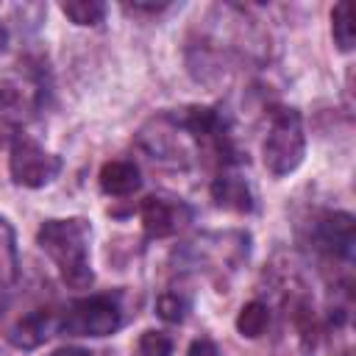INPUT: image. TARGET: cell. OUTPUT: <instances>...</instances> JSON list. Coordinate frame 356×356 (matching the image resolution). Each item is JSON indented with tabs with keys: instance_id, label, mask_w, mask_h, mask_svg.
<instances>
[{
	"instance_id": "obj_11",
	"label": "cell",
	"mask_w": 356,
	"mask_h": 356,
	"mask_svg": "<svg viewBox=\"0 0 356 356\" xmlns=\"http://www.w3.org/2000/svg\"><path fill=\"white\" fill-rule=\"evenodd\" d=\"M211 200L225 209V211H234V214H250L256 209V197H253V189L248 184V178L242 172H236V167H228V170H220L214 172L211 178Z\"/></svg>"
},
{
	"instance_id": "obj_16",
	"label": "cell",
	"mask_w": 356,
	"mask_h": 356,
	"mask_svg": "<svg viewBox=\"0 0 356 356\" xmlns=\"http://www.w3.org/2000/svg\"><path fill=\"white\" fill-rule=\"evenodd\" d=\"M270 306L264 303V300H250V303H245L242 309H239V314H236V331L242 334V337H248V339H259L261 334H267V328H270Z\"/></svg>"
},
{
	"instance_id": "obj_9",
	"label": "cell",
	"mask_w": 356,
	"mask_h": 356,
	"mask_svg": "<svg viewBox=\"0 0 356 356\" xmlns=\"http://www.w3.org/2000/svg\"><path fill=\"white\" fill-rule=\"evenodd\" d=\"M64 161L61 156L44 150L33 136L17 134L11 136V153H8V172L17 186L39 189L58 178Z\"/></svg>"
},
{
	"instance_id": "obj_2",
	"label": "cell",
	"mask_w": 356,
	"mask_h": 356,
	"mask_svg": "<svg viewBox=\"0 0 356 356\" xmlns=\"http://www.w3.org/2000/svg\"><path fill=\"white\" fill-rule=\"evenodd\" d=\"M209 22L214 25H203L186 47V61L197 81L214 83L242 61L261 64L267 58V36L245 8L217 6L211 8Z\"/></svg>"
},
{
	"instance_id": "obj_10",
	"label": "cell",
	"mask_w": 356,
	"mask_h": 356,
	"mask_svg": "<svg viewBox=\"0 0 356 356\" xmlns=\"http://www.w3.org/2000/svg\"><path fill=\"white\" fill-rule=\"evenodd\" d=\"M195 211L186 200L172 195H147L139 203V220L147 239H167L192 222Z\"/></svg>"
},
{
	"instance_id": "obj_15",
	"label": "cell",
	"mask_w": 356,
	"mask_h": 356,
	"mask_svg": "<svg viewBox=\"0 0 356 356\" xmlns=\"http://www.w3.org/2000/svg\"><path fill=\"white\" fill-rule=\"evenodd\" d=\"M156 312L167 323H184L189 317V312H192V295H189V289H184V286H167V289H161V295L156 300Z\"/></svg>"
},
{
	"instance_id": "obj_12",
	"label": "cell",
	"mask_w": 356,
	"mask_h": 356,
	"mask_svg": "<svg viewBox=\"0 0 356 356\" xmlns=\"http://www.w3.org/2000/svg\"><path fill=\"white\" fill-rule=\"evenodd\" d=\"M19 281V250L17 234L6 217H0V314L8 309Z\"/></svg>"
},
{
	"instance_id": "obj_1",
	"label": "cell",
	"mask_w": 356,
	"mask_h": 356,
	"mask_svg": "<svg viewBox=\"0 0 356 356\" xmlns=\"http://www.w3.org/2000/svg\"><path fill=\"white\" fill-rule=\"evenodd\" d=\"M136 147L153 164L181 172L192 167L220 172L242 164L231 120L211 106H184L150 117L136 134Z\"/></svg>"
},
{
	"instance_id": "obj_17",
	"label": "cell",
	"mask_w": 356,
	"mask_h": 356,
	"mask_svg": "<svg viewBox=\"0 0 356 356\" xmlns=\"http://www.w3.org/2000/svg\"><path fill=\"white\" fill-rule=\"evenodd\" d=\"M331 36L334 44L342 53L353 50V17H350V3H337L331 11Z\"/></svg>"
},
{
	"instance_id": "obj_8",
	"label": "cell",
	"mask_w": 356,
	"mask_h": 356,
	"mask_svg": "<svg viewBox=\"0 0 356 356\" xmlns=\"http://www.w3.org/2000/svg\"><path fill=\"white\" fill-rule=\"evenodd\" d=\"M248 253H250V236L245 231H225V234H200L197 239L186 242L178 250V259L211 275H228L248 259Z\"/></svg>"
},
{
	"instance_id": "obj_14",
	"label": "cell",
	"mask_w": 356,
	"mask_h": 356,
	"mask_svg": "<svg viewBox=\"0 0 356 356\" xmlns=\"http://www.w3.org/2000/svg\"><path fill=\"white\" fill-rule=\"evenodd\" d=\"M53 328H56V314L50 309H36L22 320H17V325L8 331V339L19 350H33L50 337Z\"/></svg>"
},
{
	"instance_id": "obj_13",
	"label": "cell",
	"mask_w": 356,
	"mask_h": 356,
	"mask_svg": "<svg viewBox=\"0 0 356 356\" xmlns=\"http://www.w3.org/2000/svg\"><path fill=\"white\" fill-rule=\"evenodd\" d=\"M97 184L108 197H128L142 186V172L131 159H111L100 167Z\"/></svg>"
},
{
	"instance_id": "obj_7",
	"label": "cell",
	"mask_w": 356,
	"mask_h": 356,
	"mask_svg": "<svg viewBox=\"0 0 356 356\" xmlns=\"http://www.w3.org/2000/svg\"><path fill=\"white\" fill-rule=\"evenodd\" d=\"M303 245L317 256L323 267L350 270L353 245H356V222L348 211H320L306 222Z\"/></svg>"
},
{
	"instance_id": "obj_19",
	"label": "cell",
	"mask_w": 356,
	"mask_h": 356,
	"mask_svg": "<svg viewBox=\"0 0 356 356\" xmlns=\"http://www.w3.org/2000/svg\"><path fill=\"white\" fill-rule=\"evenodd\" d=\"M172 353V339L164 331H145L136 342L134 356H170Z\"/></svg>"
},
{
	"instance_id": "obj_6",
	"label": "cell",
	"mask_w": 356,
	"mask_h": 356,
	"mask_svg": "<svg viewBox=\"0 0 356 356\" xmlns=\"http://www.w3.org/2000/svg\"><path fill=\"white\" fill-rule=\"evenodd\" d=\"M306 156L303 117L295 106H273L267 114V134L261 139V161L270 175L281 178L300 167Z\"/></svg>"
},
{
	"instance_id": "obj_20",
	"label": "cell",
	"mask_w": 356,
	"mask_h": 356,
	"mask_svg": "<svg viewBox=\"0 0 356 356\" xmlns=\"http://www.w3.org/2000/svg\"><path fill=\"white\" fill-rule=\"evenodd\" d=\"M186 356H222V353H220V348H217L209 337H200V339H195V342L189 345Z\"/></svg>"
},
{
	"instance_id": "obj_5",
	"label": "cell",
	"mask_w": 356,
	"mask_h": 356,
	"mask_svg": "<svg viewBox=\"0 0 356 356\" xmlns=\"http://www.w3.org/2000/svg\"><path fill=\"white\" fill-rule=\"evenodd\" d=\"M125 320V292H97L70 300L56 314V331L64 337H111Z\"/></svg>"
},
{
	"instance_id": "obj_3",
	"label": "cell",
	"mask_w": 356,
	"mask_h": 356,
	"mask_svg": "<svg viewBox=\"0 0 356 356\" xmlns=\"http://www.w3.org/2000/svg\"><path fill=\"white\" fill-rule=\"evenodd\" d=\"M89 242L92 222L86 217H50L36 231V245L56 264L61 281L70 289H89L95 284Z\"/></svg>"
},
{
	"instance_id": "obj_4",
	"label": "cell",
	"mask_w": 356,
	"mask_h": 356,
	"mask_svg": "<svg viewBox=\"0 0 356 356\" xmlns=\"http://www.w3.org/2000/svg\"><path fill=\"white\" fill-rule=\"evenodd\" d=\"M47 100L44 67L36 61H19L0 72V139L22 134Z\"/></svg>"
},
{
	"instance_id": "obj_21",
	"label": "cell",
	"mask_w": 356,
	"mask_h": 356,
	"mask_svg": "<svg viewBox=\"0 0 356 356\" xmlns=\"http://www.w3.org/2000/svg\"><path fill=\"white\" fill-rule=\"evenodd\" d=\"M170 3H128L125 11H134V14H159V11H167Z\"/></svg>"
},
{
	"instance_id": "obj_18",
	"label": "cell",
	"mask_w": 356,
	"mask_h": 356,
	"mask_svg": "<svg viewBox=\"0 0 356 356\" xmlns=\"http://www.w3.org/2000/svg\"><path fill=\"white\" fill-rule=\"evenodd\" d=\"M61 14L72 19L75 25H100L106 17V3L100 0H75V3H61Z\"/></svg>"
},
{
	"instance_id": "obj_22",
	"label": "cell",
	"mask_w": 356,
	"mask_h": 356,
	"mask_svg": "<svg viewBox=\"0 0 356 356\" xmlns=\"http://www.w3.org/2000/svg\"><path fill=\"white\" fill-rule=\"evenodd\" d=\"M6 44H8V25H6L3 17H0V53L6 50Z\"/></svg>"
}]
</instances>
